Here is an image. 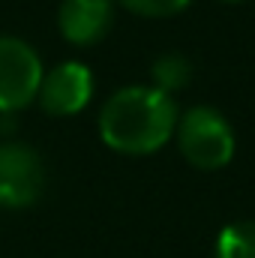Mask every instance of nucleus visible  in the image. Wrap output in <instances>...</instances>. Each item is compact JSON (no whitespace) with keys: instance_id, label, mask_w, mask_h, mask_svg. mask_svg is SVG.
Listing matches in <instances>:
<instances>
[{"instance_id":"1","label":"nucleus","mask_w":255,"mask_h":258,"mask_svg":"<svg viewBox=\"0 0 255 258\" xmlns=\"http://www.w3.org/2000/svg\"><path fill=\"white\" fill-rule=\"evenodd\" d=\"M177 102L153 84L114 90L99 111V138L123 156H150L162 150L177 126Z\"/></svg>"},{"instance_id":"2","label":"nucleus","mask_w":255,"mask_h":258,"mask_svg":"<svg viewBox=\"0 0 255 258\" xmlns=\"http://www.w3.org/2000/svg\"><path fill=\"white\" fill-rule=\"evenodd\" d=\"M177 147L183 159L198 171H219L234 159L237 138L222 111L210 105H192L177 117L174 126Z\"/></svg>"},{"instance_id":"3","label":"nucleus","mask_w":255,"mask_h":258,"mask_svg":"<svg viewBox=\"0 0 255 258\" xmlns=\"http://www.w3.org/2000/svg\"><path fill=\"white\" fill-rule=\"evenodd\" d=\"M45 66L33 45L18 36H0V114L27 108L42 84Z\"/></svg>"},{"instance_id":"4","label":"nucleus","mask_w":255,"mask_h":258,"mask_svg":"<svg viewBox=\"0 0 255 258\" xmlns=\"http://www.w3.org/2000/svg\"><path fill=\"white\" fill-rule=\"evenodd\" d=\"M45 192V162L21 141H0V207L21 210Z\"/></svg>"},{"instance_id":"5","label":"nucleus","mask_w":255,"mask_h":258,"mask_svg":"<svg viewBox=\"0 0 255 258\" xmlns=\"http://www.w3.org/2000/svg\"><path fill=\"white\" fill-rule=\"evenodd\" d=\"M93 99V72L78 60H63L42 75L36 102L51 117H72Z\"/></svg>"},{"instance_id":"6","label":"nucleus","mask_w":255,"mask_h":258,"mask_svg":"<svg viewBox=\"0 0 255 258\" xmlns=\"http://www.w3.org/2000/svg\"><path fill=\"white\" fill-rule=\"evenodd\" d=\"M114 24V0H63L57 9V27L69 45L90 48Z\"/></svg>"},{"instance_id":"7","label":"nucleus","mask_w":255,"mask_h":258,"mask_svg":"<svg viewBox=\"0 0 255 258\" xmlns=\"http://www.w3.org/2000/svg\"><path fill=\"white\" fill-rule=\"evenodd\" d=\"M213 258H255V222L237 219L228 222L213 246Z\"/></svg>"},{"instance_id":"8","label":"nucleus","mask_w":255,"mask_h":258,"mask_svg":"<svg viewBox=\"0 0 255 258\" xmlns=\"http://www.w3.org/2000/svg\"><path fill=\"white\" fill-rule=\"evenodd\" d=\"M150 75H153V87L171 96V93L183 90V87L192 81V63L183 57V54L168 51V54H162V57L153 60Z\"/></svg>"},{"instance_id":"9","label":"nucleus","mask_w":255,"mask_h":258,"mask_svg":"<svg viewBox=\"0 0 255 258\" xmlns=\"http://www.w3.org/2000/svg\"><path fill=\"white\" fill-rule=\"evenodd\" d=\"M117 3H123V9L141 18H171L183 12L192 0H117Z\"/></svg>"},{"instance_id":"10","label":"nucleus","mask_w":255,"mask_h":258,"mask_svg":"<svg viewBox=\"0 0 255 258\" xmlns=\"http://www.w3.org/2000/svg\"><path fill=\"white\" fill-rule=\"evenodd\" d=\"M222 3H246V0H222Z\"/></svg>"}]
</instances>
